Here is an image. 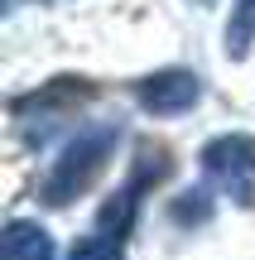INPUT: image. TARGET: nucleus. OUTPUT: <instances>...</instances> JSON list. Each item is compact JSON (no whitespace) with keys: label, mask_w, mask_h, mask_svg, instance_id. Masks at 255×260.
<instances>
[{"label":"nucleus","mask_w":255,"mask_h":260,"mask_svg":"<svg viewBox=\"0 0 255 260\" xmlns=\"http://www.w3.org/2000/svg\"><path fill=\"white\" fill-rule=\"evenodd\" d=\"M116 140H121V125L116 121H96V125H82L72 140L63 145V154L53 159V169H48L44 188H39V198H44L48 207H67L72 198H82L87 188L101 178L106 159L116 154Z\"/></svg>","instance_id":"1"},{"label":"nucleus","mask_w":255,"mask_h":260,"mask_svg":"<svg viewBox=\"0 0 255 260\" xmlns=\"http://www.w3.org/2000/svg\"><path fill=\"white\" fill-rule=\"evenodd\" d=\"M207 178L241 207H255V140L250 135H217L202 145Z\"/></svg>","instance_id":"2"},{"label":"nucleus","mask_w":255,"mask_h":260,"mask_svg":"<svg viewBox=\"0 0 255 260\" xmlns=\"http://www.w3.org/2000/svg\"><path fill=\"white\" fill-rule=\"evenodd\" d=\"M135 96H140V106H144V111H154V116H178V111H193V106H198L202 82L193 73L169 68V73L144 77V82L135 87Z\"/></svg>","instance_id":"3"},{"label":"nucleus","mask_w":255,"mask_h":260,"mask_svg":"<svg viewBox=\"0 0 255 260\" xmlns=\"http://www.w3.org/2000/svg\"><path fill=\"white\" fill-rule=\"evenodd\" d=\"M87 96H92V87H87L82 77H58V82H48L44 92H34V96H19V102H15V116L34 111L39 121H44V125H39V140H44L48 130L58 125V116H67L77 102H87Z\"/></svg>","instance_id":"4"},{"label":"nucleus","mask_w":255,"mask_h":260,"mask_svg":"<svg viewBox=\"0 0 255 260\" xmlns=\"http://www.w3.org/2000/svg\"><path fill=\"white\" fill-rule=\"evenodd\" d=\"M0 260H53V241H48V232L39 222H10Z\"/></svg>","instance_id":"5"},{"label":"nucleus","mask_w":255,"mask_h":260,"mask_svg":"<svg viewBox=\"0 0 255 260\" xmlns=\"http://www.w3.org/2000/svg\"><path fill=\"white\" fill-rule=\"evenodd\" d=\"M255 39V0H236L231 5V24H227V53L241 58Z\"/></svg>","instance_id":"6"},{"label":"nucleus","mask_w":255,"mask_h":260,"mask_svg":"<svg viewBox=\"0 0 255 260\" xmlns=\"http://www.w3.org/2000/svg\"><path fill=\"white\" fill-rule=\"evenodd\" d=\"M207 217H212V203H207L202 188H188V193L173 198V222L178 226H198V222H207Z\"/></svg>","instance_id":"7"},{"label":"nucleus","mask_w":255,"mask_h":260,"mask_svg":"<svg viewBox=\"0 0 255 260\" xmlns=\"http://www.w3.org/2000/svg\"><path fill=\"white\" fill-rule=\"evenodd\" d=\"M193 5H212V0H193Z\"/></svg>","instance_id":"8"}]
</instances>
